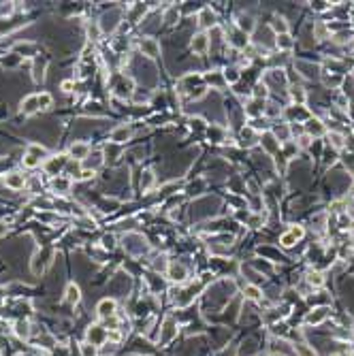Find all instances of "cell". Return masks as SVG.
<instances>
[{
    "mask_svg": "<svg viewBox=\"0 0 354 356\" xmlns=\"http://www.w3.org/2000/svg\"><path fill=\"white\" fill-rule=\"evenodd\" d=\"M115 301L113 299H103L96 307V311H98L100 318H113L115 316Z\"/></svg>",
    "mask_w": 354,
    "mask_h": 356,
    "instance_id": "6da1fadb",
    "label": "cell"
},
{
    "mask_svg": "<svg viewBox=\"0 0 354 356\" xmlns=\"http://www.w3.org/2000/svg\"><path fill=\"white\" fill-rule=\"evenodd\" d=\"M216 24V15L211 13V9H201V13H198V26L201 28H211V26Z\"/></svg>",
    "mask_w": 354,
    "mask_h": 356,
    "instance_id": "7a4b0ae2",
    "label": "cell"
},
{
    "mask_svg": "<svg viewBox=\"0 0 354 356\" xmlns=\"http://www.w3.org/2000/svg\"><path fill=\"white\" fill-rule=\"evenodd\" d=\"M4 183H7L11 190H21V188L26 186V179H24V175H19V173H9L4 177Z\"/></svg>",
    "mask_w": 354,
    "mask_h": 356,
    "instance_id": "3957f363",
    "label": "cell"
},
{
    "mask_svg": "<svg viewBox=\"0 0 354 356\" xmlns=\"http://www.w3.org/2000/svg\"><path fill=\"white\" fill-rule=\"evenodd\" d=\"M207 47H209V39H207V34H196L194 39H192V51H196V53H205L207 51Z\"/></svg>",
    "mask_w": 354,
    "mask_h": 356,
    "instance_id": "277c9868",
    "label": "cell"
},
{
    "mask_svg": "<svg viewBox=\"0 0 354 356\" xmlns=\"http://www.w3.org/2000/svg\"><path fill=\"white\" fill-rule=\"evenodd\" d=\"M34 111H39V96H28L21 102V113L24 115H32Z\"/></svg>",
    "mask_w": 354,
    "mask_h": 356,
    "instance_id": "5b68a950",
    "label": "cell"
},
{
    "mask_svg": "<svg viewBox=\"0 0 354 356\" xmlns=\"http://www.w3.org/2000/svg\"><path fill=\"white\" fill-rule=\"evenodd\" d=\"M130 139V128L128 126H120V128H115L113 132H111V143H124V141H128Z\"/></svg>",
    "mask_w": 354,
    "mask_h": 356,
    "instance_id": "8992f818",
    "label": "cell"
},
{
    "mask_svg": "<svg viewBox=\"0 0 354 356\" xmlns=\"http://www.w3.org/2000/svg\"><path fill=\"white\" fill-rule=\"evenodd\" d=\"M243 296L248 301H262V290L258 288V286H254V284H245Z\"/></svg>",
    "mask_w": 354,
    "mask_h": 356,
    "instance_id": "52a82bcc",
    "label": "cell"
},
{
    "mask_svg": "<svg viewBox=\"0 0 354 356\" xmlns=\"http://www.w3.org/2000/svg\"><path fill=\"white\" fill-rule=\"evenodd\" d=\"M169 277L173 279V282H184V279L188 277V273H186V269L181 267V265H169Z\"/></svg>",
    "mask_w": 354,
    "mask_h": 356,
    "instance_id": "ba28073f",
    "label": "cell"
},
{
    "mask_svg": "<svg viewBox=\"0 0 354 356\" xmlns=\"http://www.w3.org/2000/svg\"><path fill=\"white\" fill-rule=\"evenodd\" d=\"M326 128L322 126V122L320 120H314V117H309L307 120V134L312 137V134H316V137H320V134H324Z\"/></svg>",
    "mask_w": 354,
    "mask_h": 356,
    "instance_id": "9c48e42d",
    "label": "cell"
},
{
    "mask_svg": "<svg viewBox=\"0 0 354 356\" xmlns=\"http://www.w3.org/2000/svg\"><path fill=\"white\" fill-rule=\"evenodd\" d=\"M79 301H81V292H79V286L68 284V288H66V303L77 305Z\"/></svg>",
    "mask_w": 354,
    "mask_h": 356,
    "instance_id": "30bf717a",
    "label": "cell"
},
{
    "mask_svg": "<svg viewBox=\"0 0 354 356\" xmlns=\"http://www.w3.org/2000/svg\"><path fill=\"white\" fill-rule=\"evenodd\" d=\"M290 98H292V102H297L299 107H303L305 100H307V94H305L303 88H299V85H292V88H290Z\"/></svg>",
    "mask_w": 354,
    "mask_h": 356,
    "instance_id": "8fae6325",
    "label": "cell"
},
{
    "mask_svg": "<svg viewBox=\"0 0 354 356\" xmlns=\"http://www.w3.org/2000/svg\"><path fill=\"white\" fill-rule=\"evenodd\" d=\"M271 28H273V32H275V34H288V24H286V19H284V17H280V15H275V17H273Z\"/></svg>",
    "mask_w": 354,
    "mask_h": 356,
    "instance_id": "7c38bea8",
    "label": "cell"
},
{
    "mask_svg": "<svg viewBox=\"0 0 354 356\" xmlns=\"http://www.w3.org/2000/svg\"><path fill=\"white\" fill-rule=\"evenodd\" d=\"M64 164H66V158H64V156H58V158H53V160H49V162L45 164V169H47V173H53V175H56Z\"/></svg>",
    "mask_w": 354,
    "mask_h": 356,
    "instance_id": "4fadbf2b",
    "label": "cell"
},
{
    "mask_svg": "<svg viewBox=\"0 0 354 356\" xmlns=\"http://www.w3.org/2000/svg\"><path fill=\"white\" fill-rule=\"evenodd\" d=\"M71 156H73V160L88 158V145H85V143H75L71 147Z\"/></svg>",
    "mask_w": 354,
    "mask_h": 356,
    "instance_id": "5bb4252c",
    "label": "cell"
},
{
    "mask_svg": "<svg viewBox=\"0 0 354 356\" xmlns=\"http://www.w3.org/2000/svg\"><path fill=\"white\" fill-rule=\"evenodd\" d=\"M51 188L56 192L64 194V192H68V188H71V179H66V177H56V179L51 181Z\"/></svg>",
    "mask_w": 354,
    "mask_h": 356,
    "instance_id": "9a60e30c",
    "label": "cell"
},
{
    "mask_svg": "<svg viewBox=\"0 0 354 356\" xmlns=\"http://www.w3.org/2000/svg\"><path fill=\"white\" fill-rule=\"evenodd\" d=\"M141 49L145 51L149 58H156L158 56V45H156V41H152V39H143L141 41Z\"/></svg>",
    "mask_w": 354,
    "mask_h": 356,
    "instance_id": "2e32d148",
    "label": "cell"
},
{
    "mask_svg": "<svg viewBox=\"0 0 354 356\" xmlns=\"http://www.w3.org/2000/svg\"><path fill=\"white\" fill-rule=\"evenodd\" d=\"M326 314H329V309H326V307H320V309H316L314 314L307 316V322L309 324H320V322L326 318Z\"/></svg>",
    "mask_w": 354,
    "mask_h": 356,
    "instance_id": "e0dca14e",
    "label": "cell"
},
{
    "mask_svg": "<svg viewBox=\"0 0 354 356\" xmlns=\"http://www.w3.org/2000/svg\"><path fill=\"white\" fill-rule=\"evenodd\" d=\"M15 335L17 337H21V339H26L30 335V324L26 320H17L15 322Z\"/></svg>",
    "mask_w": 354,
    "mask_h": 356,
    "instance_id": "ac0fdd59",
    "label": "cell"
},
{
    "mask_svg": "<svg viewBox=\"0 0 354 356\" xmlns=\"http://www.w3.org/2000/svg\"><path fill=\"white\" fill-rule=\"evenodd\" d=\"M329 141H331V145H333L335 149H341V147L346 145V137L333 130V132H329Z\"/></svg>",
    "mask_w": 354,
    "mask_h": 356,
    "instance_id": "d6986e66",
    "label": "cell"
},
{
    "mask_svg": "<svg viewBox=\"0 0 354 356\" xmlns=\"http://www.w3.org/2000/svg\"><path fill=\"white\" fill-rule=\"evenodd\" d=\"M275 39H277L275 43H277V47H280V49H286V51L292 49L294 43H292V39H290V34H277Z\"/></svg>",
    "mask_w": 354,
    "mask_h": 356,
    "instance_id": "ffe728a7",
    "label": "cell"
},
{
    "mask_svg": "<svg viewBox=\"0 0 354 356\" xmlns=\"http://www.w3.org/2000/svg\"><path fill=\"white\" fill-rule=\"evenodd\" d=\"M299 68L303 71L305 77H309V79H318V66H312V64H303V62H299Z\"/></svg>",
    "mask_w": 354,
    "mask_h": 356,
    "instance_id": "44dd1931",
    "label": "cell"
},
{
    "mask_svg": "<svg viewBox=\"0 0 354 356\" xmlns=\"http://www.w3.org/2000/svg\"><path fill=\"white\" fill-rule=\"evenodd\" d=\"M307 284H309V286H316V288H320V286L324 284L322 273H318V271H309V273H307Z\"/></svg>",
    "mask_w": 354,
    "mask_h": 356,
    "instance_id": "7402d4cb",
    "label": "cell"
},
{
    "mask_svg": "<svg viewBox=\"0 0 354 356\" xmlns=\"http://www.w3.org/2000/svg\"><path fill=\"white\" fill-rule=\"evenodd\" d=\"M28 154L34 156V158H39V160H47V158H45V156H47V149L41 147V145H30V147H28Z\"/></svg>",
    "mask_w": 354,
    "mask_h": 356,
    "instance_id": "603a6c76",
    "label": "cell"
},
{
    "mask_svg": "<svg viewBox=\"0 0 354 356\" xmlns=\"http://www.w3.org/2000/svg\"><path fill=\"white\" fill-rule=\"evenodd\" d=\"M294 243H297V239H294V235L288 230V233H284L282 237H280V245L284 247V250H288V247H292Z\"/></svg>",
    "mask_w": 354,
    "mask_h": 356,
    "instance_id": "cb8c5ba5",
    "label": "cell"
},
{
    "mask_svg": "<svg viewBox=\"0 0 354 356\" xmlns=\"http://www.w3.org/2000/svg\"><path fill=\"white\" fill-rule=\"evenodd\" d=\"M32 71H34V73H32L34 81H43V77H45V73H43V71H45V64H43L41 60H36V62H34V68H32Z\"/></svg>",
    "mask_w": 354,
    "mask_h": 356,
    "instance_id": "d4e9b609",
    "label": "cell"
},
{
    "mask_svg": "<svg viewBox=\"0 0 354 356\" xmlns=\"http://www.w3.org/2000/svg\"><path fill=\"white\" fill-rule=\"evenodd\" d=\"M326 34H329V28H326V24L318 21V24L314 26V39H316V36H318V39H324Z\"/></svg>",
    "mask_w": 354,
    "mask_h": 356,
    "instance_id": "484cf974",
    "label": "cell"
},
{
    "mask_svg": "<svg viewBox=\"0 0 354 356\" xmlns=\"http://www.w3.org/2000/svg\"><path fill=\"white\" fill-rule=\"evenodd\" d=\"M51 94H47V92H43V94H39V109H49L51 107Z\"/></svg>",
    "mask_w": 354,
    "mask_h": 356,
    "instance_id": "4316f807",
    "label": "cell"
},
{
    "mask_svg": "<svg viewBox=\"0 0 354 356\" xmlns=\"http://www.w3.org/2000/svg\"><path fill=\"white\" fill-rule=\"evenodd\" d=\"M88 158H90V160H88L90 171H94L96 166H100V164H103V158H100V154H98V152H96V154H92V156H88Z\"/></svg>",
    "mask_w": 354,
    "mask_h": 356,
    "instance_id": "83f0119b",
    "label": "cell"
},
{
    "mask_svg": "<svg viewBox=\"0 0 354 356\" xmlns=\"http://www.w3.org/2000/svg\"><path fill=\"white\" fill-rule=\"evenodd\" d=\"M177 19H179V11H177L175 7H173V9H169L167 13H164V21H167V24H175Z\"/></svg>",
    "mask_w": 354,
    "mask_h": 356,
    "instance_id": "f1b7e54d",
    "label": "cell"
},
{
    "mask_svg": "<svg viewBox=\"0 0 354 356\" xmlns=\"http://www.w3.org/2000/svg\"><path fill=\"white\" fill-rule=\"evenodd\" d=\"M88 34H90V39L92 41H98V36H100V28L96 24H90L88 26Z\"/></svg>",
    "mask_w": 354,
    "mask_h": 356,
    "instance_id": "f546056e",
    "label": "cell"
},
{
    "mask_svg": "<svg viewBox=\"0 0 354 356\" xmlns=\"http://www.w3.org/2000/svg\"><path fill=\"white\" fill-rule=\"evenodd\" d=\"M24 164L28 166V169H34V166H39V164H41V160H39V158H34V156H30V154H28V156H26V158H24Z\"/></svg>",
    "mask_w": 354,
    "mask_h": 356,
    "instance_id": "4dcf8cb0",
    "label": "cell"
},
{
    "mask_svg": "<svg viewBox=\"0 0 354 356\" xmlns=\"http://www.w3.org/2000/svg\"><path fill=\"white\" fill-rule=\"evenodd\" d=\"M309 143H312V137H309V134H303V137L297 139V147H309Z\"/></svg>",
    "mask_w": 354,
    "mask_h": 356,
    "instance_id": "1f68e13d",
    "label": "cell"
},
{
    "mask_svg": "<svg viewBox=\"0 0 354 356\" xmlns=\"http://www.w3.org/2000/svg\"><path fill=\"white\" fill-rule=\"evenodd\" d=\"M254 96H256V98H260V96L265 98V96H267V85H265V83H258V85H256Z\"/></svg>",
    "mask_w": 354,
    "mask_h": 356,
    "instance_id": "d6a6232c",
    "label": "cell"
},
{
    "mask_svg": "<svg viewBox=\"0 0 354 356\" xmlns=\"http://www.w3.org/2000/svg\"><path fill=\"white\" fill-rule=\"evenodd\" d=\"M290 233L294 235V239L299 241V239H301V237L305 235V230H303V226H292V228H290Z\"/></svg>",
    "mask_w": 354,
    "mask_h": 356,
    "instance_id": "836d02e7",
    "label": "cell"
},
{
    "mask_svg": "<svg viewBox=\"0 0 354 356\" xmlns=\"http://www.w3.org/2000/svg\"><path fill=\"white\" fill-rule=\"evenodd\" d=\"M103 245H105V247H109V250H111V247H113V245H115V243H113V237H111V235H107V237H103Z\"/></svg>",
    "mask_w": 354,
    "mask_h": 356,
    "instance_id": "e575fe53",
    "label": "cell"
},
{
    "mask_svg": "<svg viewBox=\"0 0 354 356\" xmlns=\"http://www.w3.org/2000/svg\"><path fill=\"white\" fill-rule=\"evenodd\" d=\"M71 88H73V81H64V83H62V90H64V92H73Z\"/></svg>",
    "mask_w": 354,
    "mask_h": 356,
    "instance_id": "d590c367",
    "label": "cell"
},
{
    "mask_svg": "<svg viewBox=\"0 0 354 356\" xmlns=\"http://www.w3.org/2000/svg\"><path fill=\"white\" fill-rule=\"evenodd\" d=\"M4 233H7V224H4V222H0V237H2Z\"/></svg>",
    "mask_w": 354,
    "mask_h": 356,
    "instance_id": "8d00e7d4",
    "label": "cell"
},
{
    "mask_svg": "<svg viewBox=\"0 0 354 356\" xmlns=\"http://www.w3.org/2000/svg\"><path fill=\"white\" fill-rule=\"evenodd\" d=\"M352 228H354V222H352Z\"/></svg>",
    "mask_w": 354,
    "mask_h": 356,
    "instance_id": "74e56055",
    "label": "cell"
}]
</instances>
